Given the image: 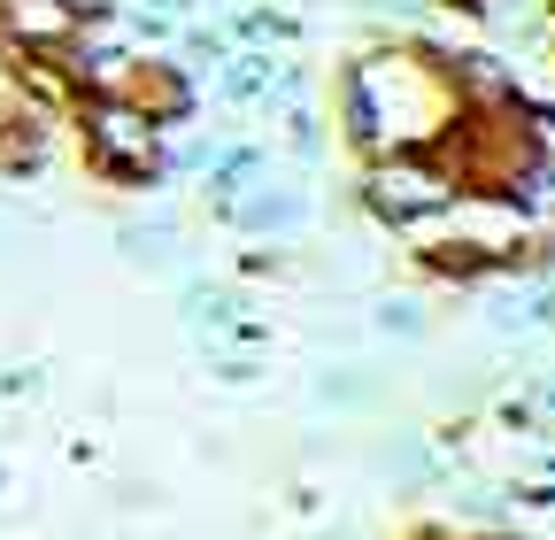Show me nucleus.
Listing matches in <instances>:
<instances>
[{"instance_id": "1", "label": "nucleus", "mask_w": 555, "mask_h": 540, "mask_svg": "<svg viewBox=\"0 0 555 540\" xmlns=\"http://www.w3.org/2000/svg\"><path fill=\"white\" fill-rule=\"evenodd\" d=\"M440 178H416V170H401V178H386V209L393 217H416V209H440Z\"/></svg>"}]
</instances>
